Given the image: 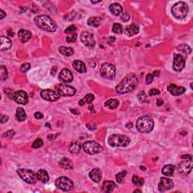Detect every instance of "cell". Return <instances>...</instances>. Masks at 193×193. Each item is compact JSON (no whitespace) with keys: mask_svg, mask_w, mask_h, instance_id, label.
<instances>
[{"mask_svg":"<svg viewBox=\"0 0 193 193\" xmlns=\"http://www.w3.org/2000/svg\"><path fill=\"white\" fill-rule=\"evenodd\" d=\"M137 84V77L134 74H129L124 78L121 82L116 86V91L121 94L129 93L135 89Z\"/></svg>","mask_w":193,"mask_h":193,"instance_id":"obj_1","label":"cell"},{"mask_svg":"<svg viewBox=\"0 0 193 193\" xmlns=\"http://www.w3.org/2000/svg\"><path fill=\"white\" fill-rule=\"evenodd\" d=\"M36 24L42 30L53 33L57 30V26L54 21L48 15H39L34 18Z\"/></svg>","mask_w":193,"mask_h":193,"instance_id":"obj_2","label":"cell"},{"mask_svg":"<svg viewBox=\"0 0 193 193\" xmlns=\"http://www.w3.org/2000/svg\"><path fill=\"white\" fill-rule=\"evenodd\" d=\"M136 127L138 131L143 134H149L153 130L154 121L150 116H143L137 119Z\"/></svg>","mask_w":193,"mask_h":193,"instance_id":"obj_3","label":"cell"},{"mask_svg":"<svg viewBox=\"0 0 193 193\" xmlns=\"http://www.w3.org/2000/svg\"><path fill=\"white\" fill-rule=\"evenodd\" d=\"M189 10V6L186 3L184 2H178L171 8V13L175 18L182 20L188 15Z\"/></svg>","mask_w":193,"mask_h":193,"instance_id":"obj_4","label":"cell"},{"mask_svg":"<svg viewBox=\"0 0 193 193\" xmlns=\"http://www.w3.org/2000/svg\"><path fill=\"white\" fill-rule=\"evenodd\" d=\"M130 142V138L121 134H113L108 139V143L112 147H126Z\"/></svg>","mask_w":193,"mask_h":193,"instance_id":"obj_5","label":"cell"},{"mask_svg":"<svg viewBox=\"0 0 193 193\" xmlns=\"http://www.w3.org/2000/svg\"><path fill=\"white\" fill-rule=\"evenodd\" d=\"M17 173L24 181L28 184H35L38 180L37 173L30 169L20 168L17 171Z\"/></svg>","mask_w":193,"mask_h":193,"instance_id":"obj_6","label":"cell"},{"mask_svg":"<svg viewBox=\"0 0 193 193\" xmlns=\"http://www.w3.org/2000/svg\"><path fill=\"white\" fill-rule=\"evenodd\" d=\"M83 150L88 155H95L100 153L103 150V147L95 141H86L82 144Z\"/></svg>","mask_w":193,"mask_h":193,"instance_id":"obj_7","label":"cell"},{"mask_svg":"<svg viewBox=\"0 0 193 193\" xmlns=\"http://www.w3.org/2000/svg\"><path fill=\"white\" fill-rule=\"evenodd\" d=\"M55 185L57 188L64 192H68L73 188V182L67 177H61L57 179Z\"/></svg>","mask_w":193,"mask_h":193,"instance_id":"obj_8","label":"cell"},{"mask_svg":"<svg viewBox=\"0 0 193 193\" xmlns=\"http://www.w3.org/2000/svg\"><path fill=\"white\" fill-rule=\"evenodd\" d=\"M100 75L105 79H113L116 76V67L109 63H103L100 67Z\"/></svg>","mask_w":193,"mask_h":193,"instance_id":"obj_9","label":"cell"},{"mask_svg":"<svg viewBox=\"0 0 193 193\" xmlns=\"http://www.w3.org/2000/svg\"><path fill=\"white\" fill-rule=\"evenodd\" d=\"M56 92L62 97L73 96L76 93V90L72 86L67 85H58L56 86Z\"/></svg>","mask_w":193,"mask_h":193,"instance_id":"obj_10","label":"cell"},{"mask_svg":"<svg viewBox=\"0 0 193 193\" xmlns=\"http://www.w3.org/2000/svg\"><path fill=\"white\" fill-rule=\"evenodd\" d=\"M80 40L88 48L94 47L95 44H96L93 34L86 31L82 32V33H81Z\"/></svg>","mask_w":193,"mask_h":193,"instance_id":"obj_11","label":"cell"},{"mask_svg":"<svg viewBox=\"0 0 193 193\" xmlns=\"http://www.w3.org/2000/svg\"><path fill=\"white\" fill-rule=\"evenodd\" d=\"M40 95L44 100L51 102L57 101L60 98V95L56 91L50 89L42 90L40 92Z\"/></svg>","mask_w":193,"mask_h":193,"instance_id":"obj_12","label":"cell"},{"mask_svg":"<svg viewBox=\"0 0 193 193\" xmlns=\"http://www.w3.org/2000/svg\"><path fill=\"white\" fill-rule=\"evenodd\" d=\"M186 61L185 59L181 54H175L173 55V70L176 72H180L183 70V68L185 67Z\"/></svg>","mask_w":193,"mask_h":193,"instance_id":"obj_13","label":"cell"},{"mask_svg":"<svg viewBox=\"0 0 193 193\" xmlns=\"http://www.w3.org/2000/svg\"><path fill=\"white\" fill-rule=\"evenodd\" d=\"M173 182L171 179L168 177H162L160 179V182L159 183V190L160 192H166L173 189Z\"/></svg>","mask_w":193,"mask_h":193,"instance_id":"obj_14","label":"cell"},{"mask_svg":"<svg viewBox=\"0 0 193 193\" xmlns=\"http://www.w3.org/2000/svg\"><path fill=\"white\" fill-rule=\"evenodd\" d=\"M192 169V159H186L179 164L178 171L181 174L188 175Z\"/></svg>","mask_w":193,"mask_h":193,"instance_id":"obj_15","label":"cell"},{"mask_svg":"<svg viewBox=\"0 0 193 193\" xmlns=\"http://www.w3.org/2000/svg\"><path fill=\"white\" fill-rule=\"evenodd\" d=\"M13 99L17 103L23 104V105H25V104L27 103L28 100H29L27 94L25 91H21V90L15 92Z\"/></svg>","mask_w":193,"mask_h":193,"instance_id":"obj_16","label":"cell"},{"mask_svg":"<svg viewBox=\"0 0 193 193\" xmlns=\"http://www.w3.org/2000/svg\"><path fill=\"white\" fill-rule=\"evenodd\" d=\"M59 79L63 82L70 83L73 80V75L69 69H63L59 74Z\"/></svg>","mask_w":193,"mask_h":193,"instance_id":"obj_17","label":"cell"},{"mask_svg":"<svg viewBox=\"0 0 193 193\" xmlns=\"http://www.w3.org/2000/svg\"><path fill=\"white\" fill-rule=\"evenodd\" d=\"M168 91L173 96H179V95H181L185 93L186 88L183 87L177 86V85L171 84L168 87Z\"/></svg>","mask_w":193,"mask_h":193,"instance_id":"obj_18","label":"cell"},{"mask_svg":"<svg viewBox=\"0 0 193 193\" xmlns=\"http://www.w3.org/2000/svg\"><path fill=\"white\" fill-rule=\"evenodd\" d=\"M90 178L94 183H99L102 179V172L99 168H94L89 173Z\"/></svg>","mask_w":193,"mask_h":193,"instance_id":"obj_19","label":"cell"},{"mask_svg":"<svg viewBox=\"0 0 193 193\" xmlns=\"http://www.w3.org/2000/svg\"><path fill=\"white\" fill-rule=\"evenodd\" d=\"M109 9L111 14L114 16H119L122 13V11H123V8L118 3H113V4H111L109 5Z\"/></svg>","mask_w":193,"mask_h":193,"instance_id":"obj_20","label":"cell"},{"mask_svg":"<svg viewBox=\"0 0 193 193\" xmlns=\"http://www.w3.org/2000/svg\"><path fill=\"white\" fill-rule=\"evenodd\" d=\"M18 38L21 42H26L32 38V33L26 30H21L18 32Z\"/></svg>","mask_w":193,"mask_h":193,"instance_id":"obj_21","label":"cell"},{"mask_svg":"<svg viewBox=\"0 0 193 193\" xmlns=\"http://www.w3.org/2000/svg\"><path fill=\"white\" fill-rule=\"evenodd\" d=\"M116 187H117L116 184L114 182L111 181V180H109V181L107 180V181L104 182L103 184L101 191L102 192H107V193L111 192H113L115 189H116Z\"/></svg>","mask_w":193,"mask_h":193,"instance_id":"obj_22","label":"cell"},{"mask_svg":"<svg viewBox=\"0 0 193 193\" xmlns=\"http://www.w3.org/2000/svg\"><path fill=\"white\" fill-rule=\"evenodd\" d=\"M72 66H73L74 69H75L77 72H80V73H85L87 72V68L85 64L82 61H79V60L74 61L73 63H72Z\"/></svg>","mask_w":193,"mask_h":193,"instance_id":"obj_23","label":"cell"},{"mask_svg":"<svg viewBox=\"0 0 193 193\" xmlns=\"http://www.w3.org/2000/svg\"><path fill=\"white\" fill-rule=\"evenodd\" d=\"M139 26L137 24H131L125 28V34L129 36H134L139 33Z\"/></svg>","mask_w":193,"mask_h":193,"instance_id":"obj_24","label":"cell"},{"mask_svg":"<svg viewBox=\"0 0 193 193\" xmlns=\"http://www.w3.org/2000/svg\"><path fill=\"white\" fill-rule=\"evenodd\" d=\"M0 40H1V46H0V50L1 51L8 50L11 47V41L8 37L2 36Z\"/></svg>","mask_w":193,"mask_h":193,"instance_id":"obj_25","label":"cell"},{"mask_svg":"<svg viewBox=\"0 0 193 193\" xmlns=\"http://www.w3.org/2000/svg\"><path fill=\"white\" fill-rule=\"evenodd\" d=\"M175 166L173 164H167L162 168V172L164 175L167 177H172L174 174Z\"/></svg>","mask_w":193,"mask_h":193,"instance_id":"obj_26","label":"cell"},{"mask_svg":"<svg viewBox=\"0 0 193 193\" xmlns=\"http://www.w3.org/2000/svg\"><path fill=\"white\" fill-rule=\"evenodd\" d=\"M37 177H38V180L43 183H46L49 180L48 173L44 169H40L37 172Z\"/></svg>","mask_w":193,"mask_h":193,"instance_id":"obj_27","label":"cell"},{"mask_svg":"<svg viewBox=\"0 0 193 193\" xmlns=\"http://www.w3.org/2000/svg\"><path fill=\"white\" fill-rule=\"evenodd\" d=\"M59 164L60 165H61V167L65 170H72V168H73L72 162L70 160V159H67L66 157L63 158V159L60 161Z\"/></svg>","mask_w":193,"mask_h":193,"instance_id":"obj_28","label":"cell"},{"mask_svg":"<svg viewBox=\"0 0 193 193\" xmlns=\"http://www.w3.org/2000/svg\"><path fill=\"white\" fill-rule=\"evenodd\" d=\"M87 23H88V26H93V27H97V26L100 25L101 19L98 17H91L90 18H88Z\"/></svg>","mask_w":193,"mask_h":193,"instance_id":"obj_29","label":"cell"},{"mask_svg":"<svg viewBox=\"0 0 193 193\" xmlns=\"http://www.w3.org/2000/svg\"><path fill=\"white\" fill-rule=\"evenodd\" d=\"M59 51L61 54L63 55L70 57L72 56L74 54L73 48L71 47H64V46H61L59 48Z\"/></svg>","mask_w":193,"mask_h":193,"instance_id":"obj_30","label":"cell"},{"mask_svg":"<svg viewBox=\"0 0 193 193\" xmlns=\"http://www.w3.org/2000/svg\"><path fill=\"white\" fill-rule=\"evenodd\" d=\"M81 148V146L79 142H73L70 145L69 151H70V153L77 154L80 152Z\"/></svg>","mask_w":193,"mask_h":193,"instance_id":"obj_31","label":"cell"},{"mask_svg":"<svg viewBox=\"0 0 193 193\" xmlns=\"http://www.w3.org/2000/svg\"><path fill=\"white\" fill-rule=\"evenodd\" d=\"M26 112L22 108H17L16 111V118L19 122H24L26 119Z\"/></svg>","mask_w":193,"mask_h":193,"instance_id":"obj_32","label":"cell"},{"mask_svg":"<svg viewBox=\"0 0 193 193\" xmlns=\"http://www.w3.org/2000/svg\"><path fill=\"white\" fill-rule=\"evenodd\" d=\"M119 105V101L116 99H109L105 103L106 107H109L111 109H115Z\"/></svg>","mask_w":193,"mask_h":193,"instance_id":"obj_33","label":"cell"},{"mask_svg":"<svg viewBox=\"0 0 193 193\" xmlns=\"http://www.w3.org/2000/svg\"><path fill=\"white\" fill-rule=\"evenodd\" d=\"M94 100V95L92 94H88L85 97L79 101V105L83 106L85 103H91L93 102V100Z\"/></svg>","mask_w":193,"mask_h":193,"instance_id":"obj_34","label":"cell"},{"mask_svg":"<svg viewBox=\"0 0 193 193\" xmlns=\"http://www.w3.org/2000/svg\"><path fill=\"white\" fill-rule=\"evenodd\" d=\"M8 70L4 66H1L0 67V78L2 81H5L8 79Z\"/></svg>","mask_w":193,"mask_h":193,"instance_id":"obj_35","label":"cell"},{"mask_svg":"<svg viewBox=\"0 0 193 193\" xmlns=\"http://www.w3.org/2000/svg\"><path fill=\"white\" fill-rule=\"evenodd\" d=\"M132 182L133 183L138 186H141L144 183V180L143 178L139 177L137 175H134L132 177Z\"/></svg>","mask_w":193,"mask_h":193,"instance_id":"obj_36","label":"cell"},{"mask_svg":"<svg viewBox=\"0 0 193 193\" xmlns=\"http://www.w3.org/2000/svg\"><path fill=\"white\" fill-rule=\"evenodd\" d=\"M138 97V100H140L142 103H148L149 100H148V97L146 96V93H145L143 91H140L137 94Z\"/></svg>","mask_w":193,"mask_h":193,"instance_id":"obj_37","label":"cell"},{"mask_svg":"<svg viewBox=\"0 0 193 193\" xmlns=\"http://www.w3.org/2000/svg\"><path fill=\"white\" fill-rule=\"evenodd\" d=\"M127 175V171H122V172L118 173L116 176V181L118 182V183H123L124 180H125V176Z\"/></svg>","mask_w":193,"mask_h":193,"instance_id":"obj_38","label":"cell"},{"mask_svg":"<svg viewBox=\"0 0 193 193\" xmlns=\"http://www.w3.org/2000/svg\"><path fill=\"white\" fill-rule=\"evenodd\" d=\"M113 33H116V34H121L123 32V27L118 23H115L113 26Z\"/></svg>","mask_w":193,"mask_h":193,"instance_id":"obj_39","label":"cell"},{"mask_svg":"<svg viewBox=\"0 0 193 193\" xmlns=\"http://www.w3.org/2000/svg\"><path fill=\"white\" fill-rule=\"evenodd\" d=\"M178 50L181 51L182 52L185 53L186 54H189L192 51V49L191 48L189 47V45H185V44H183V45H180V46H178Z\"/></svg>","mask_w":193,"mask_h":193,"instance_id":"obj_40","label":"cell"},{"mask_svg":"<svg viewBox=\"0 0 193 193\" xmlns=\"http://www.w3.org/2000/svg\"><path fill=\"white\" fill-rule=\"evenodd\" d=\"M43 146V141H42V139L39 138V139H36L34 142L32 144V147L33 149H38L42 147Z\"/></svg>","mask_w":193,"mask_h":193,"instance_id":"obj_41","label":"cell"},{"mask_svg":"<svg viewBox=\"0 0 193 193\" xmlns=\"http://www.w3.org/2000/svg\"><path fill=\"white\" fill-rule=\"evenodd\" d=\"M30 67L31 66L30 63H23V64L21 66V71L22 72H26L27 71H29Z\"/></svg>","mask_w":193,"mask_h":193,"instance_id":"obj_42","label":"cell"},{"mask_svg":"<svg viewBox=\"0 0 193 193\" xmlns=\"http://www.w3.org/2000/svg\"><path fill=\"white\" fill-rule=\"evenodd\" d=\"M76 30V26L71 25L65 30V33H67V34H72V33H75Z\"/></svg>","mask_w":193,"mask_h":193,"instance_id":"obj_43","label":"cell"},{"mask_svg":"<svg viewBox=\"0 0 193 193\" xmlns=\"http://www.w3.org/2000/svg\"><path fill=\"white\" fill-rule=\"evenodd\" d=\"M77 39V34L76 33H72L70 36H67L66 40L68 42H74Z\"/></svg>","mask_w":193,"mask_h":193,"instance_id":"obj_44","label":"cell"},{"mask_svg":"<svg viewBox=\"0 0 193 193\" xmlns=\"http://www.w3.org/2000/svg\"><path fill=\"white\" fill-rule=\"evenodd\" d=\"M15 131L10 130V131H8L4 133V134H3V137H6V138H11L14 135H15Z\"/></svg>","mask_w":193,"mask_h":193,"instance_id":"obj_45","label":"cell"},{"mask_svg":"<svg viewBox=\"0 0 193 193\" xmlns=\"http://www.w3.org/2000/svg\"><path fill=\"white\" fill-rule=\"evenodd\" d=\"M121 20L122 21H123V22H127V21H128L129 20H130V15H129V13H127V12H125V13L122 14V15L121 17Z\"/></svg>","mask_w":193,"mask_h":193,"instance_id":"obj_46","label":"cell"},{"mask_svg":"<svg viewBox=\"0 0 193 193\" xmlns=\"http://www.w3.org/2000/svg\"><path fill=\"white\" fill-rule=\"evenodd\" d=\"M153 79H154V76L153 75V74H147V76H146V82L147 85H149L151 84L152 82H153Z\"/></svg>","mask_w":193,"mask_h":193,"instance_id":"obj_47","label":"cell"},{"mask_svg":"<svg viewBox=\"0 0 193 193\" xmlns=\"http://www.w3.org/2000/svg\"><path fill=\"white\" fill-rule=\"evenodd\" d=\"M160 94L159 90L155 89V88L149 90V96H155V95H158V94Z\"/></svg>","mask_w":193,"mask_h":193,"instance_id":"obj_48","label":"cell"},{"mask_svg":"<svg viewBox=\"0 0 193 193\" xmlns=\"http://www.w3.org/2000/svg\"><path fill=\"white\" fill-rule=\"evenodd\" d=\"M8 117L5 116V115H1V123H5V122H8Z\"/></svg>","mask_w":193,"mask_h":193,"instance_id":"obj_49","label":"cell"},{"mask_svg":"<svg viewBox=\"0 0 193 193\" xmlns=\"http://www.w3.org/2000/svg\"><path fill=\"white\" fill-rule=\"evenodd\" d=\"M34 116H35V118H36V119H41V118H43V115H42V113H39V112H37V113H35Z\"/></svg>","mask_w":193,"mask_h":193,"instance_id":"obj_50","label":"cell"},{"mask_svg":"<svg viewBox=\"0 0 193 193\" xmlns=\"http://www.w3.org/2000/svg\"><path fill=\"white\" fill-rule=\"evenodd\" d=\"M156 104L158 107H161V106H162L163 104H164V100L161 98L158 99V100H156Z\"/></svg>","mask_w":193,"mask_h":193,"instance_id":"obj_51","label":"cell"},{"mask_svg":"<svg viewBox=\"0 0 193 193\" xmlns=\"http://www.w3.org/2000/svg\"><path fill=\"white\" fill-rule=\"evenodd\" d=\"M5 16H6V14H5V12L4 11H3L2 9L0 10V19H1V20H2V19L4 18Z\"/></svg>","mask_w":193,"mask_h":193,"instance_id":"obj_52","label":"cell"},{"mask_svg":"<svg viewBox=\"0 0 193 193\" xmlns=\"http://www.w3.org/2000/svg\"><path fill=\"white\" fill-rule=\"evenodd\" d=\"M183 159H192V156L191 155H185L181 157Z\"/></svg>","mask_w":193,"mask_h":193,"instance_id":"obj_53","label":"cell"},{"mask_svg":"<svg viewBox=\"0 0 193 193\" xmlns=\"http://www.w3.org/2000/svg\"><path fill=\"white\" fill-rule=\"evenodd\" d=\"M70 112L73 113L74 115H79V111L76 110V109H70Z\"/></svg>","mask_w":193,"mask_h":193,"instance_id":"obj_54","label":"cell"},{"mask_svg":"<svg viewBox=\"0 0 193 193\" xmlns=\"http://www.w3.org/2000/svg\"><path fill=\"white\" fill-rule=\"evenodd\" d=\"M8 35L9 36H13L14 35H15V33H14V32H12L11 30H8Z\"/></svg>","mask_w":193,"mask_h":193,"instance_id":"obj_55","label":"cell"},{"mask_svg":"<svg viewBox=\"0 0 193 193\" xmlns=\"http://www.w3.org/2000/svg\"><path fill=\"white\" fill-rule=\"evenodd\" d=\"M153 76H157L159 75V71H155L154 72V73L153 74Z\"/></svg>","mask_w":193,"mask_h":193,"instance_id":"obj_56","label":"cell"},{"mask_svg":"<svg viewBox=\"0 0 193 193\" xmlns=\"http://www.w3.org/2000/svg\"><path fill=\"white\" fill-rule=\"evenodd\" d=\"M45 126L47 127H48V128H51V125H50V123H48V122L45 123Z\"/></svg>","mask_w":193,"mask_h":193,"instance_id":"obj_57","label":"cell"},{"mask_svg":"<svg viewBox=\"0 0 193 193\" xmlns=\"http://www.w3.org/2000/svg\"><path fill=\"white\" fill-rule=\"evenodd\" d=\"M126 126H130V127H129V128H131V127H132V125H131V124H127Z\"/></svg>","mask_w":193,"mask_h":193,"instance_id":"obj_58","label":"cell"},{"mask_svg":"<svg viewBox=\"0 0 193 193\" xmlns=\"http://www.w3.org/2000/svg\"><path fill=\"white\" fill-rule=\"evenodd\" d=\"M140 168H141V169H142V171H146V168L143 167V166H141Z\"/></svg>","mask_w":193,"mask_h":193,"instance_id":"obj_59","label":"cell"},{"mask_svg":"<svg viewBox=\"0 0 193 193\" xmlns=\"http://www.w3.org/2000/svg\"><path fill=\"white\" fill-rule=\"evenodd\" d=\"M134 192H141V191H140V190H139V189H137V190H135V191H134Z\"/></svg>","mask_w":193,"mask_h":193,"instance_id":"obj_60","label":"cell"}]
</instances>
